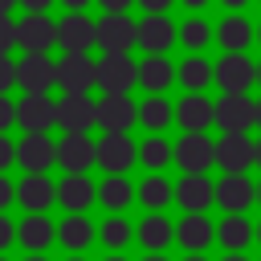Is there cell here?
Returning a JSON list of instances; mask_svg holds the SVG:
<instances>
[{
	"label": "cell",
	"mask_w": 261,
	"mask_h": 261,
	"mask_svg": "<svg viewBox=\"0 0 261 261\" xmlns=\"http://www.w3.org/2000/svg\"><path fill=\"white\" fill-rule=\"evenodd\" d=\"M179 41L192 49V53H200L208 41H212V29H208V20H200V16H192L184 29H179Z\"/></svg>",
	"instance_id": "cell-36"
},
{
	"label": "cell",
	"mask_w": 261,
	"mask_h": 261,
	"mask_svg": "<svg viewBox=\"0 0 261 261\" xmlns=\"http://www.w3.org/2000/svg\"><path fill=\"white\" fill-rule=\"evenodd\" d=\"M57 163L69 175H86V167L98 163V143H90V135H65L57 143Z\"/></svg>",
	"instance_id": "cell-17"
},
{
	"label": "cell",
	"mask_w": 261,
	"mask_h": 261,
	"mask_svg": "<svg viewBox=\"0 0 261 261\" xmlns=\"http://www.w3.org/2000/svg\"><path fill=\"white\" fill-rule=\"evenodd\" d=\"M253 37H257V29H253L241 12L224 16V20H220V29H216V41L224 45V53H245V49L253 45Z\"/></svg>",
	"instance_id": "cell-25"
},
{
	"label": "cell",
	"mask_w": 261,
	"mask_h": 261,
	"mask_svg": "<svg viewBox=\"0 0 261 261\" xmlns=\"http://www.w3.org/2000/svg\"><path fill=\"white\" fill-rule=\"evenodd\" d=\"M20 4H24V8H29V12H45V8H49V4H53V0H20Z\"/></svg>",
	"instance_id": "cell-45"
},
{
	"label": "cell",
	"mask_w": 261,
	"mask_h": 261,
	"mask_svg": "<svg viewBox=\"0 0 261 261\" xmlns=\"http://www.w3.org/2000/svg\"><path fill=\"white\" fill-rule=\"evenodd\" d=\"M16 33H20V49L24 53H49L57 45V24L45 12H29L24 20H16Z\"/></svg>",
	"instance_id": "cell-12"
},
{
	"label": "cell",
	"mask_w": 261,
	"mask_h": 261,
	"mask_svg": "<svg viewBox=\"0 0 261 261\" xmlns=\"http://www.w3.org/2000/svg\"><path fill=\"white\" fill-rule=\"evenodd\" d=\"M20 45V33H16V20L12 16H0V57H8V49Z\"/></svg>",
	"instance_id": "cell-37"
},
{
	"label": "cell",
	"mask_w": 261,
	"mask_h": 261,
	"mask_svg": "<svg viewBox=\"0 0 261 261\" xmlns=\"http://www.w3.org/2000/svg\"><path fill=\"white\" fill-rule=\"evenodd\" d=\"M184 261H208V257H204V253H188Z\"/></svg>",
	"instance_id": "cell-53"
},
{
	"label": "cell",
	"mask_w": 261,
	"mask_h": 261,
	"mask_svg": "<svg viewBox=\"0 0 261 261\" xmlns=\"http://www.w3.org/2000/svg\"><path fill=\"white\" fill-rule=\"evenodd\" d=\"M143 261H167V257H163V253H147Z\"/></svg>",
	"instance_id": "cell-52"
},
{
	"label": "cell",
	"mask_w": 261,
	"mask_h": 261,
	"mask_svg": "<svg viewBox=\"0 0 261 261\" xmlns=\"http://www.w3.org/2000/svg\"><path fill=\"white\" fill-rule=\"evenodd\" d=\"M257 122H261V102H257Z\"/></svg>",
	"instance_id": "cell-58"
},
{
	"label": "cell",
	"mask_w": 261,
	"mask_h": 261,
	"mask_svg": "<svg viewBox=\"0 0 261 261\" xmlns=\"http://www.w3.org/2000/svg\"><path fill=\"white\" fill-rule=\"evenodd\" d=\"M106 261H126V257H118V253H114V257H106Z\"/></svg>",
	"instance_id": "cell-54"
},
{
	"label": "cell",
	"mask_w": 261,
	"mask_h": 261,
	"mask_svg": "<svg viewBox=\"0 0 261 261\" xmlns=\"http://www.w3.org/2000/svg\"><path fill=\"white\" fill-rule=\"evenodd\" d=\"M98 4L106 8V16H126V8L139 4V0H98Z\"/></svg>",
	"instance_id": "cell-42"
},
{
	"label": "cell",
	"mask_w": 261,
	"mask_h": 261,
	"mask_svg": "<svg viewBox=\"0 0 261 261\" xmlns=\"http://www.w3.org/2000/svg\"><path fill=\"white\" fill-rule=\"evenodd\" d=\"M257 82V65L245 53H224L216 61V86L224 94H249V86Z\"/></svg>",
	"instance_id": "cell-5"
},
{
	"label": "cell",
	"mask_w": 261,
	"mask_h": 261,
	"mask_svg": "<svg viewBox=\"0 0 261 261\" xmlns=\"http://www.w3.org/2000/svg\"><path fill=\"white\" fill-rule=\"evenodd\" d=\"M57 126H65V135H86L90 126H98V102H90L86 94H65L57 102Z\"/></svg>",
	"instance_id": "cell-7"
},
{
	"label": "cell",
	"mask_w": 261,
	"mask_h": 261,
	"mask_svg": "<svg viewBox=\"0 0 261 261\" xmlns=\"http://www.w3.org/2000/svg\"><path fill=\"white\" fill-rule=\"evenodd\" d=\"M175 37H179V29L167 16H143L139 20V45L147 49V57H163Z\"/></svg>",
	"instance_id": "cell-21"
},
{
	"label": "cell",
	"mask_w": 261,
	"mask_h": 261,
	"mask_svg": "<svg viewBox=\"0 0 261 261\" xmlns=\"http://www.w3.org/2000/svg\"><path fill=\"white\" fill-rule=\"evenodd\" d=\"M175 77H179V69H171L167 57H147V61L139 65V86L151 90V94H163Z\"/></svg>",
	"instance_id": "cell-28"
},
{
	"label": "cell",
	"mask_w": 261,
	"mask_h": 261,
	"mask_svg": "<svg viewBox=\"0 0 261 261\" xmlns=\"http://www.w3.org/2000/svg\"><path fill=\"white\" fill-rule=\"evenodd\" d=\"M216 241L228 249V253H245L249 241H257V224H249L245 216H224L216 224Z\"/></svg>",
	"instance_id": "cell-27"
},
{
	"label": "cell",
	"mask_w": 261,
	"mask_h": 261,
	"mask_svg": "<svg viewBox=\"0 0 261 261\" xmlns=\"http://www.w3.org/2000/svg\"><path fill=\"white\" fill-rule=\"evenodd\" d=\"M135 237H139V245H143L147 253H163V249L175 241V228H171V220H167V216L151 212V216H143V224L135 228Z\"/></svg>",
	"instance_id": "cell-26"
},
{
	"label": "cell",
	"mask_w": 261,
	"mask_h": 261,
	"mask_svg": "<svg viewBox=\"0 0 261 261\" xmlns=\"http://www.w3.org/2000/svg\"><path fill=\"white\" fill-rule=\"evenodd\" d=\"M53 241H57V228L49 216H24L16 224V245H24L29 253H45Z\"/></svg>",
	"instance_id": "cell-24"
},
{
	"label": "cell",
	"mask_w": 261,
	"mask_h": 261,
	"mask_svg": "<svg viewBox=\"0 0 261 261\" xmlns=\"http://www.w3.org/2000/svg\"><path fill=\"white\" fill-rule=\"evenodd\" d=\"M253 200H257V184L249 175H224L216 184V204L224 208V216H245Z\"/></svg>",
	"instance_id": "cell-15"
},
{
	"label": "cell",
	"mask_w": 261,
	"mask_h": 261,
	"mask_svg": "<svg viewBox=\"0 0 261 261\" xmlns=\"http://www.w3.org/2000/svg\"><path fill=\"white\" fill-rule=\"evenodd\" d=\"M57 86L65 94H86L90 86H98V61H90L86 53H65L57 61Z\"/></svg>",
	"instance_id": "cell-4"
},
{
	"label": "cell",
	"mask_w": 261,
	"mask_h": 261,
	"mask_svg": "<svg viewBox=\"0 0 261 261\" xmlns=\"http://www.w3.org/2000/svg\"><path fill=\"white\" fill-rule=\"evenodd\" d=\"M57 241L65 245V249H73V253H82L90 241H94V224L86 220V216H65L61 224H57Z\"/></svg>",
	"instance_id": "cell-31"
},
{
	"label": "cell",
	"mask_w": 261,
	"mask_h": 261,
	"mask_svg": "<svg viewBox=\"0 0 261 261\" xmlns=\"http://www.w3.org/2000/svg\"><path fill=\"white\" fill-rule=\"evenodd\" d=\"M139 200H143L151 212H163V208L175 200V188H171L163 175H147V179L139 184Z\"/></svg>",
	"instance_id": "cell-32"
},
{
	"label": "cell",
	"mask_w": 261,
	"mask_h": 261,
	"mask_svg": "<svg viewBox=\"0 0 261 261\" xmlns=\"http://www.w3.org/2000/svg\"><path fill=\"white\" fill-rule=\"evenodd\" d=\"M139 82V65L126 57V53H106L98 61V90L110 98V94H130V86Z\"/></svg>",
	"instance_id": "cell-2"
},
{
	"label": "cell",
	"mask_w": 261,
	"mask_h": 261,
	"mask_svg": "<svg viewBox=\"0 0 261 261\" xmlns=\"http://www.w3.org/2000/svg\"><path fill=\"white\" fill-rule=\"evenodd\" d=\"M16 163L29 171V175H45L53 163H57V143L49 135H24L16 143Z\"/></svg>",
	"instance_id": "cell-10"
},
{
	"label": "cell",
	"mask_w": 261,
	"mask_h": 261,
	"mask_svg": "<svg viewBox=\"0 0 261 261\" xmlns=\"http://www.w3.org/2000/svg\"><path fill=\"white\" fill-rule=\"evenodd\" d=\"M24 261H49V257H45V253H29Z\"/></svg>",
	"instance_id": "cell-51"
},
{
	"label": "cell",
	"mask_w": 261,
	"mask_h": 261,
	"mask_svg": "<svg viewBox=\"0 0 261 261\" xmlns=\"http://www.w3.org/2000/svg\"><path fill=\"white\" fill-rule=\"evenodd\" d=\"M257 163H261V143H257Z\"/></svg>",
	"instance_id": "cell-57"
},
{
	"label": "cell",
	"mask_w": 261,
	"mask_h": 261,
	"mask_svg": "<svg viewBox=\"0 0 261 261\" xmlns=\"http://www.w3.org/2000/svg\"><path fill=\"white\" fill-rule=\"evenodd\" d=\"M94 200H98V188H94L86 175H65V179L57 184V204H61L69 216H82Z\"/></svg>",
	"instance_id": "cell-22"
},
{
	"label": "cell",
	"mask_w": 261,
	"mask_h": 261,
	"mask_svg": "<svg viewBox=\"0 0 261 261\" xmlns=\"http://www.w3.org/2000/svg\"><path fill=\"white\" fill-rule=\"evenodd\" d=\"M57 45L65 53H86L90 45H98V24L86 12H65V20L57 24Z\"/></svg>",
	"instance_id": "cell-11"
},
{
	"label": "cell",
	"mask_w": 261,
	"mask_h": 261,
	"mask_svg": "<svg viewBox=\"0 0 261 261\" xmlns=\"http://www.w3.org/2000/svg\"><path fill=\"white\" fill-rule=\"evenodd\" d=\"M130 122H139V106L126 94H110V98L98 102V126L106 135H126Z\"/></svg>",
	"instance_id": "cell-13"
},
{
	"label": "cell",
	"mask_w": 261,
	"mask_h": 261,
	"mask_svg": "<svg viewBox=\"0 0 261 261\" xmlns=\"http://www.w3.org/2000/svg\"><path fill=\"white\" fill-rule=\"evenodd\" d=\"M179 4H188L192 12H200V8H204V4H212V0H179Z\"/></svg>",
	"instance_id": "cell-47"
},
{
	"label": "cell",
	"mask_w": 261,
	"mask_h": 261,
	"mask_svg": "<svg viewBox=\"0 0 261 261\" xmlns=\"http://www.w3.org/2000/svg\"><path fill=\"white\" fill-rule=\"evenodd\" d=\"M8 245H16V224L0 212V257H4V249H8Z\"/></svg>",
	"instance_id": "cell-38"
},
{
	"label": "cell",
	"mask_w": 261,
	"mask_h": 261,
	"mask_svg": "<svg viewBox=\"0 0 261 261\" xmlns=\"http://www.w3.org/2000/svg\"><path fill=\"white\" fill-rule=\"evenodd\" d=\"M57 200V188L49 175H24L16 184V204L29 212V216H45V208Z\"/></svg>",
	"instance_id": "cell-20"
},
{
	"label": "cell",
	"mask_w": 261,
	"mask_h": 261,
	"mask_svg": "<svg viewBox=\"0 0 261 261\" xmlns=\"http://www.w3.org/2000/svg\"><path fill=\"white\" fill-rule=\"evenodd\" d=\"M216 122L224 135H249V126L257 122V102L249 94H224L216 102Z\"/></svg>",
	"instance_id": "cell-3"
},
{
	"label": "cell",
	"mask_w": 261,
	"mask_h": 261,
	"mask_svg": "<svg viewBox=\"0 0 261 261\" xmlns=\"http://www.w3.org/2000/svg\"><path fill=\"white\" fill-rule=\"evenodd\" d=\"M257 204H261V184H257Z\"/></svg>",
	"instance_id": "cell-56"
},
{
	"label": "cell",
	"mask_w": 261,
	"mask_h": 261,
	"mask_svg": "<svg viewBox=\"0 0 261 261\" xmlns=\"http://www.w3.org/2000/svg\"><path fill=\"white\" fill-rule=\"evenodd\" d=\"M69 261H86V257H69Z\"/></svg>",
	"instance_id": "cell-59"
},
{
	"label": "cell",
	"mask_w": 261,
	"mask_h": 261,
	"mask_svg": "<svg viewBox=\"0 0 261 261\" xmlns=\"http://www.w3.org/2000/svg\"><path fill=\"white\" fill-rule=\"evenodd\" d=\"M0 261H4V257H0Z\"/></svg>",
	"instance_id": "cell-62"
},
{
	"label": "cell",
	"mask_w": 261,
	"mask_h": 261,
	"mask_svg": "<svg viewBox=\"0 0 261 261\" xmlns=\"http://www.w3.org/2000/svg\"><path fill=\"white\" fill-rule=\"evenodd\" d=\"M139 159H143V167H151V175H159V167H167V163L175 159V147H171L167 139L151 135V139L139 147Z\"/></svg>",
	"instance_id": "cell-33"
},
{
	"label": "cell",
	"mask_w": 261,
	"mask_h": 261,
	"mask_svg": "<svg viewBox=\"0 0 261 261\" xmlns=\"http://www.w3.org/2000/svg\"><path fill=\"white\" fill-rule=\"evenodd\" d=\"M12 4H20V0H0V16H8V8Z\"/></svg>",
	"instance_id": "cell-49"
},
{
	"label": "cell",
	"mask_w": 261,
	"mask_h": 261,
	"mask_svg": "<svg viewBox=\"0 0 261 261\" xmlns=\"http://www.w3.org/2000/svg\"><path fill=\"white\" fill-rule=\"evenodd\" d=\"M257 245H261V224H257Z\"/></svg>",
	"instance_id": "cell-55"
},
{
	"label": "cell",
	"mask_w": 261,
	"mask_h": 261,
	"mask_svg": "<svg viewBox=\"0 0 261 261\" xmlns=\"http://www.w3.org/2000/svg\"><path fill=\"white\" fill-rule=\"evenodd\" d=\"M135 159H139V147L130 143V135H102L98 139V167H106L110 175H122Z\"/></svg>",
	"instance_id": "cell-18"
},
{
	"label": "cell",
	"mask_w": 261,
	"mask_h": 261,
	"mask_svg": "<svg viewBox=\"0 0 261 261\" xmlns=\"http://www.w3.org/2000/svg\"><path fill=\"white\" fill-rule=\"evenodd\" d=\"M8 86H16V61L0 57V94H8Z\"/></svg>",
	"instance_id": "cell-39"
},
{
	"label": "cell",
	"mask_w": 261,
	"mask_h": 261,
	"mask_svg": "<svg viewBox=\"0 0 261 261\" xmlns=\"http://www.w3.org/2000/svg\"><path fill=\"white\" fill-rule=\"evenodd\" d=\"M175 204L188 212V216H204L208 204H216V184L204 179V175H184L175 184Z\"/></svg>",
	"instance_id": "cell-14"
},
{
	"label": "cell",
	"mask_w": 261,
	"mask_h": 261,
	"mask_svg": "<svg viewBox=\"0 0 261 261\" xmlns=\"http://www.w3.org/2000/svg\"><path fill=\"white\" fill-rule=\"evenodd\" d=\"M171 118H175V110H171V106H167V98H159V94H151V98L139 106V122H143L147 130H163Z\"/></svg>",
	"instance_id": "cell-34"
},
{
	"label": "cell",
	"mask_w": 261,
	"mask_h": 261,
	"mask_svg": "<svg viewBox=\"0 0 261 261\" xmlns=\"http://www.w3.org/2000/svg\"><path fill=\"white\" fill-rule=\"evenodd\" d=\"M175 163L184 167V175H204L216 163V143L208 135H184L175 143Z\"/></svg>",
	"instance_id": "cell-8"
},
{
	"label": "cell",
	"mask_w": 261,
	"mask_h": 261,
	"mask_svg": "<svg viewBox=\"0 0 261 261\" xmlns=\"http://www.w3.org/2000/svg\"><path fill=\"white\" fill-rule=\"evenodd\" d=\"M208 82H216V65H212V61H204L200 53H192V57L179 65V86H184L188 94H200Z\"/></svg>",
	"instance_id": "cell-30"
},
{
	"label": "cell",
	"mask_w": 261,
	"mask_h": 261,
	"mask_svg": "<svg viewBox=\"0 0 261 261\" xmlns=\"http://www.w3.org/2000/svg\"><path fill=\"white\" fill-rule=\"evenodd\" d=\"M139 192L130 188V179H122V175H110V179H102V188H98V204L106 208V212H122V208H130V200H135Z\"/></svg>",
	"instance_id": "cell-29"
},
{
	"label": "cell",
	"mask_w": 261,
	"mask_h": 261,
	"mask_svg": "<svg viewBox=\"0 0 261 261\" xmlns=\"http://www.w3.org/2000/svg\"><path fill=\"white\" fill-rule=\"evenodd\" d=\"M16 163V143H8L4 135H0V175H4V167H12Z\"/></svg>",
	"instance_id": "cell-40"
},
{
	"label": "cell",
	"mask_w": 261,
	"mask_h": 261,
	"mask_svg": "<svg viewBox=\"0 0 261 261\" xmlns=\"http://www.w3.org/2000/svg\"><path fill=\"white\" fill-rule=\"evenodd\" d=\"M257 82H261V65H257Z\"/></svg>",
	"instance_id": "cell-60"
},
{
	"label": "cell",
	"mask_w": 261,
	"mask_h": 261,
	"mask_svg": "<svg viewBox=\"0 0 261 261\" xmlns=\"http://www.w3.org/2000/svg\"><path fill=\"white\" fill-rule=\"evenodd\" d=\"M16 122L24 126V135H45L57 122V102L49 94H24L16 102Z\"/></svg>",
	"instance_id": "cell-6"
},
{
	"label": "cell",
	"mask_w": 261,
	"mask_h": 261,
	"mask_svg": "<svg viewBox=\"0 0 261 261\" xmlns=\"http://www.w3.org/2000/svg\"><path fill=\"white\" fill-rule=\"evenodd\" d=\"M12 122H16V106H12V102H8L4 94H0V135H4V130H8Z\"/></svg>",
	"instance_id": "cell-41"
},
{
	"label": "cell",
	"mask_w": 261,
	"mask_h": 261,
	"mask_svg": "<svg viewBox=\"0 0 261 261\" xmlns=\"http://www.w3.org/2000/svg\"><path fill=\"white\" fill-rule=\"evenodd\" d=\"M16 86L24 94H49L57 86V61H49V53H24L16 61Z\"/></svg>",
	"instance_id": "cell-1"
},
{
	"label": "cell",
	"mask_w": 261,
	"mask_h": 261,
	"mask_svg": "<svg viewBox=\"0 0 261 261\" xmlns=\"http://www.w3.org/2000/svg\"><path fill=\"white\" fill-rule=\"evenodd\" d=\"M61 4H65V8H69V12H82V8H86V4H90V0H61Z\"/></svg>",
	"instance_id": "cell-46"
},
{
	"label": "cell",
	"mask_w": 261,
	"mask_h": 261,
	"mask_svg": "<svg viewBox=\"0 0 261 261\" xmlns=\"http://www.w3.org/2000/svg\"><path fill=\"white\" fill-rule=\"evenodd\" d=\"M175 122L184 126V135H204L216 122V102H208L204 94H188L175 106Z\"/></svg>",
	"instance_id": "cell-19"
},
{
	"label": "cell",
	"mask_w": 261,
	"mask_h": 261,
	"mask_svg": "<svg viewBox=\"0 0 261 261\" xmlns=\"http://www.w3.org/2000/svg\"><path fill=\"white\" fill-rule=\"evenodd\" d=\"M12 200H16V188H12V179H4V175H0V212H4Z\"/></svg>",
	"instance_id": "cell-43"
},
{
	"label": "cell",
	"mask_w": 261,
	"mask_h": 261,
	"mask_svg": "<svg viewBox=\"0 0 261 261\" xmlns=\"http://www.w3.org/2000/svg\"><path fill=\"white\" fill-rule=\"evenodd\" d=\"M130 220H122V216H110V220H102L98 224V237H102V245L106 249H122V245H130Z\"/></svg>",
	"instance_id": "cell-35"
},
{
	"label": "cell",
	"mask_w": 261,
	"mask_h": 261,
	"mask_svg": "<svg viewBox=\"0 0 261 261\" xmlns=\"http://www.w3.org/2000/svg\"><path fill=\"white\" fill-rule=\"evenodd\" d=\"M220 4H224V8H232V12H241V8L249 4V0H220Z\"/></svg>",
	"instance_id": "cell-48"
},
{
	"label": "cell",
	"mask_w": 261,
	"mask_h": 261,
	"mask_svg": "<svg viewBox=\"0 0 261 261\" xmlns=\"http://www.w3.org/2000/svg\"><path fill=\"white\" fill-rule=\"evenodd\" d=\"M216 241V224L208 216H184L175 224V245H184L188 253H204Z\"/></svg>",
	"instance_id": "cell-23"
},
{
	"label": "cell",
	"mask_w": 261,
	"mask_h": 261,
	"mask_svg": "<svg viewBox=\"0 0 261 261\" xmlns=\"http://www.w3.org/2000/svg\"><path fill=\"white\" fill-rule=\"evenodd\" d=\"M224 261H249L245 253H224Z\"/></svg>",
	"instance_id": "cell-50"
},
{
	"label": "cell",
	"mask_w": 261,
	"mask_h": 261,
	"mask_svg": "<svg viewBox=\"0 0 261 261\" xmlns=\"http://www.w3.org/2000/svg\"><path fill=\"white\" fill-rule=\"evenodd\" d=\"M216 163L224 167V175H245L257 163V143L249 135H224L216 143Z\"/></svg>",
	"instance_id": "cell-9"
},
{
	"label": "cell",
	"mask_w": 261,
	"mask_h": 261,
	"mask_svg": "<svg viewBox=\"0 0 261 261\" xmlns=\"http://www.w3.org/2000/svg\"><path fill=\"white\" fill-rule=\"evenodd\" d=\"M143 8H147V16H167V4H175V0H139Z\"/></svg>",
	"instance_id": "cell-44"
},
{
	"label": "cell",
	"mask_w": 261,
	"mask_h": 261,
	"mask_svg": "<svg viewBox=\"0 0 261 261\" xmlns=\"http://www.w3.org/2000/svg\"><path fill=\"white\" fill-rule=\"evenodd\" d=\"M130 45H139V24L130 16H102L98 20V49L126 53Z\"/></svg>",
	"instance_id": "cell-16"
},
{
	"label": "cell",
	"mask_w": 261,
	"mask_h": 261,
	"mask_svg": "<svg viewBox=\"0 0 261 261\" xmlns=\"http://www.w3.org/2000/svg\"><path fill=\"white\" fill-rule=\"evenodd\" d=\"M257 41H261V29H257Z\"/></svg>",
	"instance_id": "cell-61"
}]
</instances>
